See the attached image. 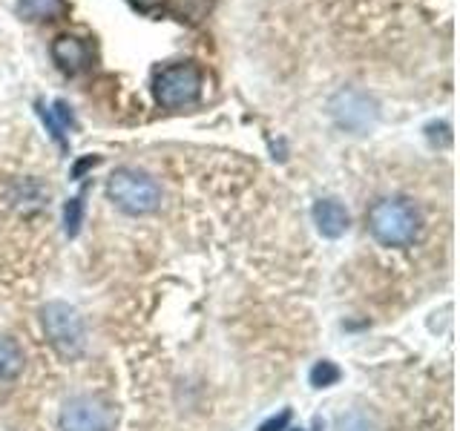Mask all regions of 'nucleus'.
I'll return each mask as SVG.
<instances>
[{"label":"nucleus","instance_id":"obj_1","mask_svg":"<svg viewBox=\"0 0 460 431\" xmlns=\"http://www.w3.org/2000/svg\"><path fill=\"white\" fill-rule=\"evenodd\" d=\"M368 230L383 248H409L420 236V213L406 198H380L368 210Z\"/></svg>","mask_w":460,"mask_h":431},{"label":"nucleus","instance_id":"obj_2","mask_svg":"<svg viewBox=\"0 0 460 431\" xmlns=\"http://www.w3.org/2000/svg\"><path fill=\"white\" fill-rule=\"evenodd\" d=\"M43 337L52 345V351L64 359H78L86 348V325L81 313L66 302H47L40 311Z\"/></svg>","mask_w":460,"mask_h":431},{"label":"nucleus","instance_id":"obj_3","mask_svg":"<svg viewBox=\"0 0 460 431\" xmlns=\"http://www.w3.org/2000/svg\"><path fill=\"white\" fill-rule=\"evenodd\" d=\"M107 196L119 210L129 216H150L162 205V190L158 184L147 176V172L121 167L115 170L107 181Z\"/></svg>","mask_w":460,"mask_h":431},{"label":"nucleus","instance_id":"obj_4","mask_svg":"<svg viewBox=\"0 0 460 431\" xmlns=\"http://www.w3.org/2000/svg\"><path fill=\"white\" fill-rule=\"evenodd\" d=\"M155 101L162 107H184L201 95V69L196 64H172L153 81Z\"/></svg>","mask_w":460,"mask_h":431},{"label":"nucleus","instance_id":"obj_5","mask_svg":"<svg viewBox=\"0 0 460 431\" xmlns=\"http://www.w3.org/2000/svg\"><path fill=\"white\" fill-rule=\"evenodd\" d=\"M119 414L98 397H72L61 409V431H115Z\"/></svg>","mask_w":460,"mask_h":431},{"label":"nucleus","instance_id":"obj_6","mask_svg":"<svg viewBox=\"0 0 460 431\" xmlns=\"http://www.w3.org/2000/svg\"><path fill=\"white\" fill-rule=\"evenodd\" d=\"M331 110H334V119L340 121V127L351 129V133H366V129L374 124V119H377V110H374L371 101L357 92L337 95Z\"/></svg>","mask_w":460,"mask_h":431},{"label":"nucleus","instance_id":"obj_7","mask_svg":"<svg viewBox=\"0 0 460 431\" xmlns=\"http://www.w3.org/2000/svg\"><path fill=\"white\" fill-rule=\"evenodd\" d=\"M311 213H314L316 230H320L325 239H340L345 230H349V224H351L349 210H345L340 201H334V198H320Z\"/></svg>","mask_w":460,"mask_h":431},{"label":"nucleus","instance_id":"obj_8","mask_svg":"<svg viewBox=\"0 0 460 431\" xmlns=\"http://www.w3.org/2000/svg\"><path fill=\"white\" fill-rule=\"evenodd\" d=\"M52 61L61 66L66 75H75V72H81L86 61H90V49L84 47V40L72 35H61L52 43Z\"/></svg>","mask_w":460,"mask_h":431},{"label":"nucleus","instance_id":"obj_9","mask_svg":"<svg viewBox=\"0 0 460 431\" xmlns=\"http://www.w3.org/2000/svg\"><path fill=\"white\" fill-rule=\"evenodd\" d=\"M23 371V351L14 339L0 337V380H14Z\"/></svg>","mask_w":460,"mask_h":431},{"label":"nucleus","instance_id":"obj_10","mask_svg":"<svg viewBox=\"0 0 460 431\" xmlns=\"http://www.w3.org/2000/svg\"><path fill=\"white\" fill-rule=\"evenodd\" d=\"M340 377H342V371L334 363H331V359H323V363H316L311 368V374H308V380H311L314 388H331V385L340 383Z\"/></svg>","mask_w":460,"mask_h":431},{"label":"nucleus","instance_id":"obj_11","mask_svg":"<svg viewBox=\"0 0 460 431\" xmlns=\"http://www.w3.org/2000/svg\"><path fill=\"white\" fill-rule=\"evenodd\" d=\"M21 12L29 21H43L61 12V0H21Z\"/></svg>","mask_w":460,"mask_h":431},{"label":"nucleus","instance_id":"obj_12","mask_svg":"<svg viewBox=\"0 0 460 431\" xmlns=\"http://www.w3.org/2000/svg\"><path fill=\"white\" fill-rule=\"evenodd\" d=\"M84 224V198L75 196V198H69L66 201V207H64V227H66V236H78V230Z\"/></svg>","mask_w":460,"mask_h":431},{"label":"nucleus","instance_id":"obj_13","mask_svg":"<svg viewBox=\"0 0 460 431\" xmlns=\"http://www.w3.org/2000/svg\"><path fill=\"white\" fill-rule=\"evenodd\" d=\"M337 431H374V423L363 411H349L337 420Z\"/></svg>","mask_w":460,"mask_h":431},{"label":"nucleus","instance_id":"obj_14","mask_svg":"<svg viewBox=\"0 0 460 431\" xmlns=\"http://www.w3.org/2000/svg\"><path fill=\"white\" fill-rule=\"evenodd\" d=\"M288 423H291V411H279L277 417H270V420L259 426V431H285Z\"/></svg>","mask_w":460,"mask_h":431},{"label":"nucleus","instance_id":"obj_15","mask_svg":"<svg viewBox=\"0 0 460 431\" xmlns=\"http://www.w3.org/2000/svg\"><path fill=\"white\" fill-rule=\"evenodd\" d=\"M136 4H138V6H144V9H147V6H153V4H155V0H136Z\"/></svg>","mask_w":460,"mask_h":431},{"label":"nucleus","instance_id":"obj_16","mask_svg":"<svg viewBox=\"0 0 460 431\" xmlns=\"http://www.w3.org/2000/svg\"><path fill=\"white\" fill-rule=\"evenodd\" d=\"M291 431H302V428H291Z\"/></svg>","mask_w":460,"mask_h":431}]
</instances>
